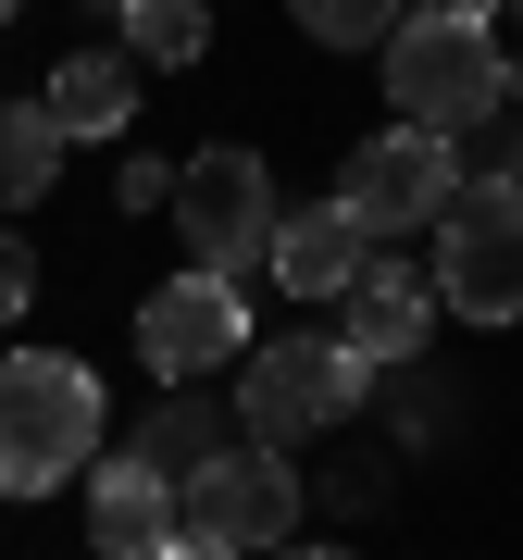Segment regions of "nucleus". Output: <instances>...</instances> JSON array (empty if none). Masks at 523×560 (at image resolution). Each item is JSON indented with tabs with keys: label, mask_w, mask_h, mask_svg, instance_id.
I'll use <instances>...</instances> for the list:
<instances>
[{
	"label": "nucleus",
	"mask_w": 523,
	"mask_h": 560,
	"mask_svg": "<svg viewBox=\"0 0 523 560\" xmlns=\"http://www.w3.org/2000/svg\"><path fill=\"white\" fill-rule=\"evenodd\" d=\"M101 460V374L62 349L0 361V499H50Z\"/></svg>",
	"instance_id": "nucleus-1"
},
{
	"label": "nucleus",
	"mask_w": 523,
	"mask_h": 560,
	"mask_svg": "<svg viewBox=\"0 0 523 560\" xmlns=\"http://www.w3.org/2000/svg\"><path fill=\"white\" fill-rule=\"evenodd\" d=\"M374 62H386L399 125H423V138H449V150L511 113V62H499V38H486V13H411Z\"/></svg>",
	"instance_id": "nucleus-2"
},
{
	"label": "nucleus",
	"mask_w": 523,
	"mask_h": 560,
	"mask_svg": "<svg viewBox=\"0 0 523 560\" xmlns=\"http://www.w3.org/2000/svg\"><path fill=\"white\" fill-rule=\"evenodd\" d=\"M437 312L523 324V175H486L437 212Z\"/></svg>",
	"instance_id": "nucleus-3"
},
{
	"label": "nucleus",
	"mask_w": 523,
	"mask_h": 560,
	"mask_svg": "<svg viewBox=\"0 0 523 560\" xmlns=\"http://www.w3.org/2000/svg\"><path fill=\"white\" fill-rule=\"evenodd\" d=\"M362 374H374V361L349 337H275L249 361V386H237V423L262 448H300V436H324V423L362 411Z\"/></svg>",
	"instance_id": "nucleus-4"
},
{
	"label": "nucleus",
	"mask_w": 523,
	"mask_h": 560,
	"mask_svg": "<svg viewBox=\"0 0 523 560\" xmlns=\"http://www.w3.org/2000/svg\"><path fill=\"white\" fill-rule=\"evenodd\" d=\"M175 224H187V261L200 275H249V261H275V175H262L249 150H187L175 162Z\"/></svg>",
	"instance_id": "nucleus-5"
},
{
	"label": "nucleus",
	"mask_w": 523,
	"mask_h": 560,
	"mask_svg": "<svg viewBox=\"0 0 523 560\" xmlns=\"http://www.w3.org/2000/svg\"><path fill=\"white\" fill-rule=\"evenodd\" d=\"M449 200H462V150L449 138H423V125H386V138L349 150V175H337V212L362 224V237H411V224H437Z\"/></svg>",
	"instance_id": "nucleus-6"
},
{
	"label": "nucleus",
	"mask_w": 523,
	"mask_h": 560,
	"mask_svg": "<svg viewBox=\"0 0 523 560\" xmlns=\"http://www.w3.org/2000/svg\"><path fill=\"white\" fill-rule=\"evenodd\" d=\"M300 499H312V486L287 474V448H262V436H249V448H212L200 474L175 486V511H187V523H212L237 560H249V548L275 560L287 536H300Z\"/></svg>",
	"instance_id": "nucleus-7"
},
{
	"label": "nucleus",
	"mask_w": 523,
	"mask_h": 560,
	"mask_svg": "<svg viewBox=\"0 0 523 560\" xmlns=\"http://www.w3.org/2000/svg\"><path fill=\"white\" fill-rule=\"evenodd\" d=\"M237 349H249V300H237V275H200V261H187L175 287H150V300H138V361H150L162 386L224 374Z\"/></svg>",
	"instance_id": "nucleus-8"
},
{
	"label": "nucleus",
	"mask_w": 523,
	"mask_h": 560,
	"mask_svg": "<svg viewBox=\"0 0 523 560\" xmlns=\"http://www.w3.org/2000/svg\"><path fill=\"white\" fill-rule=\"evenodd\" d=\"M88 548L101 560H150L162 536H175V474H150L138 448H113V460H88Z\"/></svg>",
	"instance_id": "nucleus-9"
},
{
	"label": "nucleus",
	"mask_w": 523,
	"mask_h": 560,
	"mask_svg": "<svg viewBox=\"0 0 523 560\" xmlns=\"http://www.w3.org/2000/svg\"><path fill=\"white\" fill-rule=\"evenodd\" d=\"M437 337V275H411V261H362V287H349V349L362 361H411Z\"/></svg>",
	"instance_id": "nucleus-10"
},
{
	"label": "nucleus",
	"mask_w": 523,
	"mask_h": 560,
	"mask_svg": "<svg viewBox=\"0 0 523 560\" xmlns=\"http://www.w3.org/2000/svg\"><path fill=\"white\" fill-rule=\"evenodd\" d=\"M362 261H374V237H362L337 200L275 224V287H300V300H349V287H362Z\"/></svg>",
	"instance_id": "nucleus-11"
},
{
	"label": "nucleus",
	"mask_w": 523,
	"mask_h": 560,
	"mask_svg": "<svg viewBox=\"0 0 523 560\" xmlns=\"http://www.w3.org/2000/svg\"><path fill=\"white\" fill-rule=\"evenodd\" d=\"M38 113L62 125V138H113V125L138 113V62L125 50H62L50 88H38Z\"/></svg>",
	"instance_id": "nucleus-12"
},
{
	"label": "nucleus",
	"mask_w": 523,
	"mask_h": 560,
	"mask_svg": "<svg viewBox=\"0 0 523 560\" xmlns=\"http://www.w3.org/2000/svg\"><path fill=\"white\" fill-rule=\"evenodd\" d=\"M50 187H62V125L38 101H0V212L50 200Z\"/></svg>",
	"instance_id": "nucleus-13"
},
{
	"label": "nucleus",
	"mask_w": 523,
	"mask_h": 560,
	"mask_svg": "<svg viewBox=\"0 0 523 560\" xmlns=\"http://www.w3.org/2000/svg\"><path fill=\"white\" fill-rule=\"evenodd\" d=\"M125 50H138V62H200L212 50V0H125Z\"/></svg>",
	"instance_id": "nucleus-14"
},
{
	"label": "nucleus",
	"mask_w": 523,
	"mask_h": 560,
	"mask_svg": "<svg viewBox=\"0 0 523 560\" xmlns=\"http://www.w3.org/2000/svg\"><path fill=\"white\" fill-rule=\"evenodd\" d=\"M212 448H224V423H212L200 399H162V411L138 423V460H150V474H175V486H187V474H200V460H212Z\"/></svg>",
	"instance_id": "nucleus-15"
},
{
	"label": "nucleus",
	"mask_w": 523,
	"mask_h": 560,
	"mask_svg": "<svg viewBox=\"0 0 523 560\" xmlns=\"http://www.w3.org/2000/svg\"><path fill=\"white\" fill-rule=\"evenodd\" d=\"M300 13V38H324V50H386L411 25V0H287Z\"/></svg>",
	"instance_id": "nucleus-16"
},
{
	"label": "nucleus",
	"mask_w": 523,
	"mask_h": 560,
	"mask_svg": "<svg viewBox=\"0 0 523 560\" xmlns=\"http://www.w3.org/2000/svg\"><path fill=\"white\" fill-rule=\"evenodd\" d=\"M25 300H38V249H25V237H13V224H0V324H13Z\"/></svg>",
	"instance_id": "nucleus-17"
},
{
	"label": "nucleus",
	"mask_w": 523,
	"mask_h": 560,
	"mask_svg": "<svg viewBox=\"0 0 523 560\" xmlns=\"http://www.w3.org/2000/svg\"><path fill=\"white\" fill-rule=\"evenodd\" d=\"M113 212H175V175H162V162H125V175H113Z\"/></svg>",
	"instance_id": "nucleus-18"
},
{
	"label": "nucleus",
	"mask_w": 523,
	"mask_h": 560,
	"mask_svg": "<svg viewBox=\"0 0 523 560\" xmlns=\"http://www.w3.org/2000/svg\"><path fill=\"white\" fill-rule=\"evenodd\" d=\"M150 560H237V548H224V536H212V523H187V511H175V536H162Z\"/></svg>",
	"instance_id": "nucleus-19"
},
{
	"label": "nucleus",
	"mask_w": 523,
	"mask_h": 560,
	"mask_svg": "<svg viewBox=\"0 0 523 560\" xmlns=\"http://www.w3.org/2000/svg\"><path fill=\"white\" fill-rule=\"evenodd\" d=\"M411 13H486V0H411Z\"/></svg>",
	"instance_id": "nucleus-20"
},
{
	"label": "nucleus",
	"mask_w": 523,
	"mask_h": 560,
	"mask_svg": "<svg viewBox=\"0 0 523 560\" xmlns=\"http://www.w3.org/2000/svg\"><path fill=\"white\" fill-rule=\"evenodd\" d=\"M275 560H349V548H275Z\"/></svg>",
	"instance_id": "nucleus-21"
},
{
	"label": "nucleus",
	"mask_w": 523,
	"mask_h": 560,
	"mask_svg": "<svg viewBox=\"0 0 523 560\" xmlns=\"http://www.w3.org/2000/svg\"><path fill=\"white\" fill-rule=\"evenodd\" d=\"M511 38H523V0H511Z\"/></svg>",
	"instance_id": "nucleus-22"
},
{
	"label": "nucleus",
	"mask_w": 523,
	"mask_h": 560,
	"mask_svg": "<svg viewBox=\"0 0 523 560\" xmlns=\"http://www.w3.org/2000/svg\"><path fill=\"white\" fill-rule=\"evenodd\" d=\"M0 13H25V0H0Z\"/></svg>",
	"instance_id": "nucleus-23"
}]
</instances>
